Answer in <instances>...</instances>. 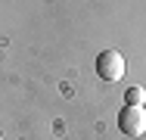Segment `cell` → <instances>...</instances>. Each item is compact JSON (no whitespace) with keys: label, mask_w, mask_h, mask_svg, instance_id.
<instances>
[{"label":"cell","mask_w":146,"mask_h":140,"mask_svg":"<svg viewBox=\"0 0 146 140\" xmlns=\"http://www.w3.org/2000/svg\"><path fill=\"white\" fill-rule=\"evenodd\" d=\"M143 103H146L143 87H127V106H143Z\"/></svg>","instance_id":"3957f363"},{"label":"cell","mask_w":146,"mask_h":140,"mask_svg":"<svg viewBox=\"0 0 146 140\" xmlns=\"http://www.w3.org/2000/svg\"><path fill=\"white\" fill-rule=\"evenodd\" d=\"M0 140H3V137H0Z\"/></svg>","instance_id":"277c9868"},{"label":"cell","mask_w":146,"mask_h":140,"mask_svg":"<svg viewBox=\"0 0 146 140\" xmlns=\"http://www.w3.org/2000/svg\"><path fill=\"white\" fill-rule=\"evenodd\" d=\"M96 75L103 81H121V75H124V56L118 50H103L96 56Z\"/></svg>","instance_id":"7a4b0ae2"},{"label":"cell","mask_w":146,"mask_h":140,"mask_svg":"<svg viewBox=\"0 0 146 140\" xmlns=\"http://www.w3.org/2000/svg\"><path fill=\"white\" fill-rule=\"evenodd\" d=\"M118 128L127 137H143L146 134V109L143 106H124L118 115Z\"/></svg>","instance_id":"6da1fadb"}]
</instances>
